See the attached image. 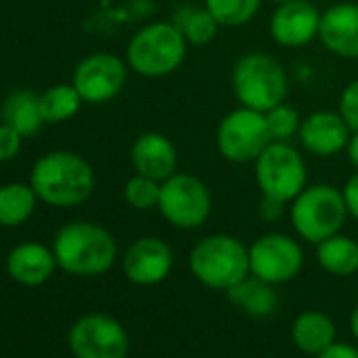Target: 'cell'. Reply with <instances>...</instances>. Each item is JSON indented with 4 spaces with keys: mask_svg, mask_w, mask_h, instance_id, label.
Returning <instances> with one entry per match:
<instances>
[{
    "mask_svg": "<svg viewBox=\"0 0 358 358\" xmlns=\"http://www.w3.org/2000/svg\"><path fill=\"white\" fill-rule=\"evenodd\" d=\"M30 186L38 201L51 207L83 205L95 190L93 166L78 154L57 150L41 156L30 175Z\"/></svg>",
    "mask_w": 358,
    "mask_h": 358,
    "instance_id": "cell-1",
    "label": "cell"
},
{
    "mask_svg": "<svg viewBox=\"0 0 358 358\" xmlns=\"http://www.w3.org/2000/svg\"><path fill=\"white\" fill-rule=\"evenodd\" d=\"M57 266L74 276H97L116 262V243L112 234L91 222H74L59 228L53 241Z\"/></svg>",
    "mask_w": 358,
    "mask_h": 358,
    "instance_id": "cell-2",
    "label": "cell"
},
{
    "mask_svg": "<svg viewBox=\"0 0 358 358\" xmlns=\"http://www.w3.org/2000/svg\"><path fill=\"white\" fill-rule=\"evenodd\" d=\"M188 55V41L173 22L143 26L127 47V64L145 78H162L179 70Z\"/></svg>",
    "mask_w": 358,
    "mask_h": 358,
    "instance_id": "cell-3",
    "label": "cell"
},
{
    "mask_svg": "<svg viewBox=\"0 0 358 358\" xmlns=\"http://www.w3.org/2000/svg\"><path fill=\"white\" fill-rule=\"evenodd\" d=\"M190 270L205 287L228 291L251 274L249 249L234 236L211 234L192 249Z\"/></svg>",
    "mask_w": 358,
    "mask_h": 358,
    "instance_id": "cell-4",
    "label": "cell"
},
{
    "mask_svg": "<svg viewBox=\"0 0 358 358\" xmlns=\"http://www.w3.org/2000/svg\"><path fill=\"white\" fill-rule=\"evenodd\" d=\"M232 89L245 108L270 112L285 103L289 80L282 66L266 53L243 55L232 70Z\"/></svg>",
    "mask_w": 358,
    "mask_h": 358,
    "instance_id": "cell-5",
    "label": "cell"
},
{
    "mask_svg": "<svg viewBox=\"0 0 358 358\" xmlns=\"http://www.w3.org/2000/svg\"><path fill=\"white\" fill-rule=\"evenodd\" d=\"M348 215L343 194L329 184L306 186L291 205V224L295 232L318 245L335 234H339Z\"/></svg>",
    "mask_w": 358,
    "mask_h": 358,
    "instance_id": "cell-6",
    "label": "cell"
},
{
    "mask_svg": "<svg viewBox=\"0 0 358 358\" xmlns=\"http://www.w3.org/2000/svg\"><path fill=\"white\" fill-rule=\"evenodd\" d=\"M255 179L264 196L289 203L308 182V171L301 154L287 141H272L255 160Z\"/></svg>",
    "mask_w": 358,
    "mask_h": 358,
    "instance_id": "cell-7",
    "label": "cell"
},
{
    "mask_svg": "<svg viewBox=\"0 0 358 358\" xmlns=\"http://www.w3.org/2000/svg\"><path fill=\"white\" fill-rule=\"evenodd\" d=\"M160 215L179 230L201 228L211 213V192L203 179L190 173H173L160 184Z\"/></svg>",
    "mask_w": 358,
    "mask_h": 358,
    "instance_id": "cell-8",
    "label": "cell"
},
{
    "mask_svg": "<svg viewBox=\"0 0 358 358\" xmlns=\"http://www.w3.org/2000/svg\"><path fill=\"white\" fill-rule=\"evenodd\" d=\"M215 141L226 160L236 164L255 162L257 156L272 143L266 114L245 106L226 114L217 127Z\"/></svg>",
    "mask_w": 358,
    "mask_h": 358,
    "instance_id": "cell-9",
    "label": "cell"
},
{
    "mask_svg": "<svg viewBox=\"0 0 358 358\" xmlns=\"http://www.w3.org/2000/svg\"><path fill=\"white\" fill-rule=\"evenodd\" d=\"M68 343L76 358H124L129 352L124 327L112 316L97 312L72 324Z\"/></svg>",
    "mask_w": 358,
    "mask_h": 358,
    "instance_id": "cell-10",
    "label": "cell"
},
{
    "mask_svg": "<svg viewBox=\"0 0 358 358\" xmlns=\"http://www.w3.org/2000/svg\"><path fill=\"white\" fill-rule=\"evenodd\" d=\"M251 274L270 282L280 285L295 278L303 266V251L297 241L285 234H266L257 238L249 249Z\"/></svg>",
    "mask_w": 358,
    "mask_h": 358,
    "instance_id": "cell-11",
    "label": "cell"
},
{
    "mask_svg": "<svg viewBox=\"0 0 358 358\" xmlns=\"http://www.w3.org/2000/svg\"><path fill=\"white\" fill-rule=\"evenodd\" d=\"M127 80V66L118 55L112 53H93L85 57L74 74L72 85L83 97L85 103H108L114 99Z\"/></svg>",
    "mask_w": 358,
    "mask_h": 358,
    "instance_id": "cell-12",
    "label": "cell"
},
{
    "mask_svg": "<svg viewBox=\"0 0 358 358\" xmlns=\"http://www.w3.org/2000/svg\"><path fill=\"white\" fill-rule=\"evenodd\" d=\"M320 13L306 0H291L276 7L270 20L272 38L287 49H299L318 38Z\"/></svg>",
    "mask_w": 358,
    "mask_h": 358,
    "instance_id": "cell-13",
    "label": "cell"
},
{
    "mask_svg": "<svg viewBox=\"0 0 358 358\" xmlns=\"http://www.w3.org/2000/svg\"><path fill=\"white\" fill-rule=\"evenodd\" d=\"M171 268L173 251L164 241L156 236H143L135 241L122 257V270L127 278L141 287L162 282L169 276Z\"/></svg>",
    "mask_w": 358,
    "mask_h": 358,
    "instance_id": "cell-14",
    "label": "cell"
},
{
    "mask_svg": "<svg viewBox=\"0 0 358 358\" xmlns=\"http://www.w3.org/2000/svg\"><path fill=\"white\" fill-rule=\"evenodd\" d=\"M352 129L337 112H314L301 120L299 139L303 148L316 156H333L339 150L348 148Z\"/></svg>",
    "mask_w": 358,
    "mask_h": 358,
    "instance_id": "cell-15",
    "label": "cell"
},
{
    "mask_svg": "<svg viewBox=\"0 0 358 358\" xmlns=\"http://www.w3.org/2000/svg\"><path fill=\"white\" fill-rule=\"evenodd\" d=\"M320 43L335 55L345 59L358 57V5L339 3L320 17Z\"/></svg>",
    "mask_w": 358,
    "mask_h": 358,
    "instance_id": "cell-16",
    "label": "cell"
},
{
    "mask_svg": "<svg viewBox=\"0 0 358 358\" xmlns=\"http://www.w3.org/2000/svg\"><path fill=\"white\" fill-rule=\"evenodd\" d=\"M131 162L135 173L164 182L177 169V150L162 133H141L131 145Z\"/></svg>",
    "mask_w": 358,
    "mask_h": 358,
    "instance_id": "cell-17",
    "label": "cell"
},
{
    "mask_svg": "<svg viewBox=\"0 0 358 358\" xmlns=\"http://www.w3.org/2000/svg\"><path fill=\"white\" fill-rule=\"evenodd\" d=\"M57 268L53 249L41 243H22L7 257L9 276L26 287L45 285Z\"/></svg>",
    "mask_w": 358,
    "mask_h": 358,
    "instance_id": "cell-18",
    "label": "cell"
},
{
    "mask_svg": "<svg viewBox=\"0 0 358 358\" xmlns=\"http://www.w3.org/2000/svg\"><path fill=\"white\" fill-rule=\"evenodd\" d=\"M0 118L3 122L17 129L24 137L38 133L43 127V112H41V95L28 89L13 91L0 108Z\"/></svg>",
    "mask_w": 358,
    "mask_h": 358,
    "instance_id": "cell-19",
    "label": "cell"
},
{
    "mask_svg": "<svg viewBox=\"0 0 358 358\" xmlns=\"http://www.w3.org/2000/svg\"><path fill=\"white\" fill-rule=\"evenodd\" d=\"M293 341L303 354L318 356L335 343V324L322 312H303L293 322Z\"/></svg>",
    "mask_w": 358,
    "mask_h": 358,
    "instance_id": "cell-20",
    "label": "cell"
},
{
    "mask_svg": "<svg viewBox=\"0 0 358 358\" xmlns=\"http://www.w3.org/2000/svg\"><path fill=\"white\" fill-rule=\"evenodd\" d=\"M230 301L238 308H243L247 314L251 316H268L274 312L276 308V291L274 285L257 278V276H247L245 280H241L238 285H234L232 289L226 291Z\"/></svg>",
    "mask_w": 358,
    "mask_h": 358,
    "instance_id": "cell-21",
    "label": "cell"
},
{
    "mask_svg": "<svg viewBox=\"0 0 358 358\" xmlns=\"http://www.w3.org/2000/svg\"><path fill=\"white\" fill-rule=\"evenodd\" d=\"M36 192L30 184L11 182L0 186V226L15 228L26 224L36 209Z\"/></svg>",
    "mask_w": 358,
    "mask_h": 358,
    "instance_id": "cell-22",
    "label": "cell"
},
{
    "mask_svg": "<svg viewBox=\"0 0 358 358\" xmlns=\"http://www.w3.org/2000/svg\"><path fill=\"white\" fill-rule=\"evenodd\" d=\"M316 259L329 274L350 276L358 270V243L335 234L316 245Z\"/></svg>",
    "mask_w": 358,
    "mask_h": 358,
    "instance_id": "cell-23",
    "label": "cell"
},
{
    "mask_svg": "<svg viewBox=\"0 0 358 358\" xmlns=\"http://www.w3.org/2000/svg\"><path fill=\"white\" fill-rule=\"evenodd\" d=\"M173 24L184 34L188 45H199V47L213 43L222 28L220 22L211 15V11L207 7L205 9L186 7L182 11H177Z\"/></svg>",
    "mask_w": 358,
    "mask_h": 358,
    "instance_id": "cell-24",
    "label": "cell"
},
{
    "mask_svg": "<svg viewBox=\"0 0 358 358\" xmlns=\"http://www.w3.org/2000/svg\"><path fill=\"white\" fill-rule=\"evenodd\" d=\"M83 97L74 89V85H53L41 95V112L43 120L49 124L66 122L78 114L83 106Z\"/></svg>",
    "mask_w": 358,
    "mask_h": 358,
    "instance_id": "cell-25",
    "label": "cell"
},
{
    "mask_svg": "<svg viewBox=\"0 0 358 358\" xmlns=\"http://www.w3.org/2000/svg\"><path fill=\"white\" fill-rule=\"evenodd\" d=\"M205 7L222 28H238L255 20L262 0H205Z\"/></svg>",
    "mask_w": 358,
    "mask_h": 358,
    "instance_id": "cell-26",
    "label": "cell"
},
{
    "mask_svg": "<svg viewBox=\"0 0 358 358\" xmlns=\"http://www.w3.org/2000/svg\"><path fill=\"white\" fill-rule=\"evenodd\" d=\"M158 199H160V182H156L152 177L135 173L124 184V201L137 211H148L158 207Z\"/></svg>",
    "mask_w": 358,
    "mask_h": 358,
    "instance_id": "cell-27",
    "label": "cell"
},
{
    "mask_svg": "<svg viewBox=\"0 0 358 358\" xmlns=\"http://www.w3.org/2000/svg\"><path fill=\"white\" fill-rule=\"evenodd\" d=\"M266 120H268L272 141H289L293 135H299L301 118L297 110L291 108L289 103H280L272 108L270 112H266Z\"/></svg>",
    "mask_w": 358,
    "mask_h": 358,
    "instance_id": "cell-28",
    "label": "cell"
},
{
    "mask_svg": "<svg viewBox=\"0 0 358 358\" xmlns=\"http://www.w3.org/2000/svg\"><path fill=\"white\" fill-rule=\"evenodd\" d=\"M339 114L343 116L352 133L358 131V78L343 89L339 97Z\"/></svg>",
    "mask_w": 358,
    "mask_h": 358,
    "instance_id": "cell-29",
    "label": "cell"
},
{
    "mask_svg": "<svg viewBox=\"0 0 358 358\" xmlns=\"http://www.w3.org/2000/svg\"><path fill=\"white\" fill-rule=\"evenodd\" d=\"M24 135L7 122H0V162L13 160L22 152Z\"/></svg>",
    "mask_w": 358,
    "mask_h": 358,
    "instance_id": "cell-30",
    "label": "cell"
},
{
    "mask_svg": "<svg viewBox=\"0 0 358 358\" xmlns=\"http://www.w3.org/2000/svg\"><path fill=\"white\" fill-rule=\"evenodd\" d=\"M341 194H343L348 213H350L352 217L358 220V173H354V175L348 179L345 186H343V190H341Z\"/></svg>",
    "mask_w": 358,
    "mask_h": 358,
    "instance_id": "cell-31",
    "label": "cell"
},
{
    "mask_svg": "<svg viewBox=\"0 0 358 358\" xmlns=\"http://www.w3.org/2000/svg\"><path fill=\"white\" fill-rule=\"evenodd\" d=\"M316 358H358V350L350 343H333L324 352H320Z\"/></svg>",
    "mask_w": 358,
    "mask_h": 358,
    "instance_id": "cell-32",
    "label": "cell"
},
{
    "mask_svg": "<svg viewBox=\"0 0 358 358\" xmlns=\"http://www.w3.org/2000/svg\"><path fill=\"white\" fill-rule=\"evenodd\" d=\"M282 207H285V203H278V201H272V199L264 196L262 207H259V213H262V217L266 222H276L282 215Z\"/></svg>",
    "mask_w": 358,
    "mask_h": 358,
    "instance_id": "cell-33",
    "label": "cell"
},
{
    "mask_svg": "<svg viewBox=\"0 0 358 358\" xmlns=\"http://www.w3.org/2000/svg\"><path fill=\"white\" fill-rule=\"evenodd\" d=\"M348 158H350V162H352V166L358 171V131H354L352 133V137H350V141H348Z\"/></svg>",
    "mask_w": 358,
    "mask_h": 358,
    "instance_id": "cell-34",
    "label": "cell"
},
{
    "mask_svg": "<svg viewBox=\"0 0 358 358\" xmlns=\"http://www.w3.org/2000/svg\"><path fill=\"white\" fill-rule=\"evenodd\" d=\"M350 329H352L354 337L358 339V306L352 310V316H350Z\"/></svg>",
    "mask_w": 358,
    "mask_h": 358,
    "instance_id": "cell-35",
    "label": "cell"
},
{
    "mask_svg": "<svg viewBox=\"0 0 358 358\" xmlns=\"http://www.w3.org/2000/svg\"><path fill=\"white\" fill-rule=\"evenodd\" d=\"M272 3H276V5H282V3H291V0H272Z\"/></svg>",
    "mask_w": 358,
    "mask_h": 358,
    "instance_id": "cell-36",
    "label": "cell"
}]
</instances>
